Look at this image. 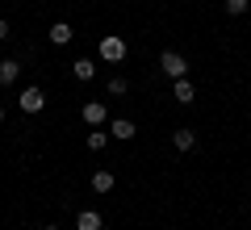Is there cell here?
Instances as JSON below:
<instances>
[{
	"instance_id": "obj_12",
	"label": "cell",
	"mask_w": 251,
	"mask_h": 230,
	"mask_svg": "<svg viewBox=\"0 0 251 230\" xmlns=\"http://www.w3.org/2000/svg\"><path fill=\"white\" fill-rule=\"evenodd\" d=\"M72 76H75V80H92V76H97L92 59H75V63H72Z\"/></svg>"
},
{
	"instance_id": "obj_11",
	"label": "cell",
	"mask_w": 251,
	"mask_h": 230,
	"mask_svg": "<svg viewBox=\"0 0 251 230\" xmlns=\"http://www.w3.org/2000/svg\"><path fill=\"white\" fill-rule=\"evenodd\" d=\"M109 188H113V172L97 168V172H92V193H109Z\"/></svg>"
},
{
	"instance_id": "obj_9",
	"label": "cell",
	"mask_w": 251,
	"mask_h": 230,
	"mask_svg": "<svg viewBox=\"0 0 251 230\" xmlns=\"http://www.w3.org/2000/svg\"><path fill=\"white\" fill-rule=\"evenodd\" d=\"M172 147L176 151H197V134L188 130V126H180V130L172 134Z\"/></svg>"
},
{
	"instance_id": "obj_10",
	"label": "cell",
	"mask_w": 251,
	"mask_h": 230,
	"mask_svg": "<svg viewBox=\"0 0 251 230\" xmlns=\"http://www.w3.org/2000/svg\"><path fill=\"white\" fill-rule=\"evenodd\" d=\"M46 38H50V42L54 46H67V42H72V26H67V21H54V26H50V34H46Z\"/></svg>"
},
{
	"instance_id": "obj_5",
	"label": "cell",
	"mask_w": 251,
	"mask_h": 230,
	"mask_svg": "<svg viewBox=\"0 0 251 230\" xmlns=\"http://www.w3.org/2000/svg\"><path fill=\"white\" fill-rule=\"evenodd\" d=\"M138 134V126L130 122V117H113V122H109V138H122V142H130Z\"/></svg>"
},
{
	"instance_id": "obj_16",
	"label": "cell",
	"mask_w": 251,
	"mask_h": 230,
	"mask_svg": "<svg viewBox=\"0 0 251 230\" xmlns=\"http://www.w3.org/2000/svg\"><path fill=\"white\" fill-rule=\"evenodd\" d=\"M4 38H9V21L0 17V42H4Z\"/></svg>"
},
{
	"instance_id": "obj_4",
	"label": "cell",
	"mask_w": 251,
	"mask_h": 230,
	"mask_svg": "<svg viewBox=\"0 0 251 230\" xmlns=\"http://www.w3.org/2000/svg\"><path fill=\"white\" fill-rule=\"evenodd\" d=\"M80 117H84V122H88V130H92V126H105V122H109V109L100 105V101H84Z\"/></svg>"
},
{
	"instance_id": "obj_13",
	"label": "cell",
	"mask_w": 251,
	"mask_h": 230,
	"mask_svg": "<svg viewBox=\"0 0 251 230\" xmlns=\"http://www.w3.org/2000/svg\"><path fill=\"white\" fill-rule=\"evenodd\" d=\"M84 142H88V151H105V142H109V134L100 130V126H92V134H88V138H84Z\"/></svg>"
},
{
	"instance_id": "obj_3",
	"label": "cell",
	"mask_w": 251,
	"mask_h": 230,
	"mask_svg": "<svg viewBox=\"0 0 251 230\" xmlns=\"http://www.w3.org/2000/svg\"><path fill=\"white\" fill-rule=\"evenodd\" d=\"M97 51H100V59H105V63H122V59H126V38H117V34H105Z\"/></svg>"
},
{
	"instance_id": "obj_7",
	"label": "cell",
	"mask_w": 251,
	"mask_h": 230,
	"mask_svg": "<svg viewBox=\"0 0 251 230\" xmlns=\"http://www.w3.org/2000/svg\"><path fill=\"white\" fill-rule=\"evenodd\" d=\"M17 76H21V63L17 59H0V88L17 84Z\"/></svg>"
},
{
	"instance_id": "obj_14",
	"label": "cell",
	"mask_w": 251,
	"mask_h": 230,
	"mask_svg": "<svg viewBox=\"0 0 251 230\" xmlns=\"http://www.w3.org/2000/svg\"><path fill=\"white\" fill-rule=\"evenodd\" d=\"M222 4H226V13H230V17H243L251 0H222Z\"/></svg>"
},
{
	"instance_id": "obj_8",
	"label": "cell",
	"mask_w": 251,
	"mask_h": 230,
	"mask_svg": "<svg viewBox=\"0 0 251 230\" xmlns=\"http://www.w3.org/2000/svg\"><path fill=\"white\" fill-rule=\"evenodd\" d=\"M172 97H176L180 105H193V97H197V88H193V80H188V76H184V80H176V84H172Z\"/></svg>"
},
{
	"instance_id": "obj_15",
	"label": "cell",
	"mask_w": 251,
	"mask_h": 230,
	"mask_svg": "<svg viewBox=\"0 0 251 230\" xmlns=\"http://www.w3.org/2000/svg\"><path fill=\"white\" fill-rule=\"evenodd\" d=\"M126 88H130V84H126V76H113V80H109V92H113V97H122Z\"/></svg>"
},
{
	"instance_id": "obj_18",
	"label": "cell",
	"mask_w": 251,
	"mask_h": 230,
	"mask_svg": "<svg viewBox=\"0 0 251 230\" xmlns=\"http://www.w3.org/2000/svg\"><path fill=\"white\" fill-rule=\"evenodd\" d=\"M0 122H4V109H0Z\"/></svg>"
},
{
	"instance_id": "obj_17",
	"label": "cell",
	"mask_w": 251,
	"mask_h": 230,
	"mask_svg": "<svg viewBox=\"0 0 251 230\" xmlns=\"http://www.w3.org/2000/svg\"><path fill=\"white\" fill-rule=\"evenodd\" d=\"M42 230H59V226H54V222H50V226H42Z\"/></svg>"
},
{
	"instance_id": "obj_6",
	"label": "cell",
	"mask_w": 251,
	"mask_h": 230,
	"mask_svg": "<svg viewBox=\"0 0 251 230\" xmlns=\"http://www.w3.org/2000/svg\"><path fill=\"white\" fill-rule=\"evenodd\" d=\"M75 226L80 230H105V218H100L97 209H80L75 213Z\"/></svg>"
},
{
	"instance_id": "obj_2",
	"label": "cell",
	"mask_w": 251,
	"mask_h": 230,
	"mask_svg": "<svg viewBox=\"0 0 251 230\" xmlns=\"http://www.w3.org/2000/svg\"><path fill=\"white\" fill-rule=\"evenodd\" d=\"M17 105H21V113H42L46 109V92L38 88V84H29V88H21Z\"/></svg>"
},
{
	"instance_id": "obj_1",
	"label": "cell",
	"mask_w": 251,
	"mask_h": 230,
	"mask_svg": "<svg viewBox=\"0 0 251 230\" xmlns=\"http://www.w3.org/2000/svg\"><path fill=\"white\" fill-rule=\"evenodd\" d=\"M159 71H163V76H172V80H184V76H188V59L180 51H163L159 54Z\"/></svg>"
}]
</instances>
